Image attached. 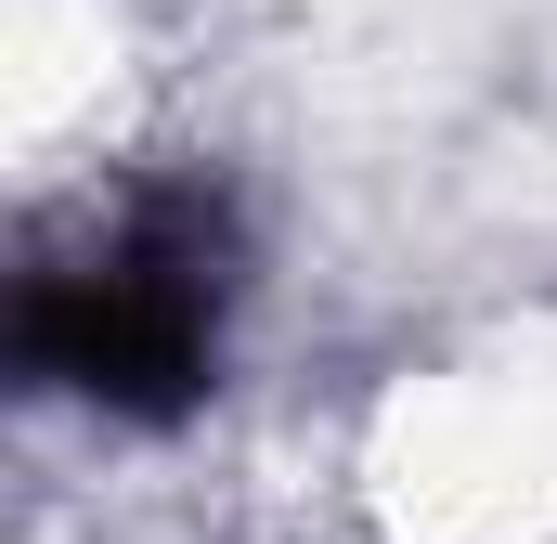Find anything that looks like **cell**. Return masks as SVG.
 Returning <instances> with one entry per match:
<instances>
[{"instance_id":"cell-1","label":"cell","mask_w":557,"mask_h":544,"mask_svg":"<svg viewBox=\"0 0 557 544\" xmlns=\"http://www.w3.org/2000/svg\"><path fill=\"white\" fill-rule=\"evenodd\" d=\"M221 311H234L221 195H143L91 260H52L13 285V376L117 428H182L221 390Z\"/></svg>"}]
</instances>
